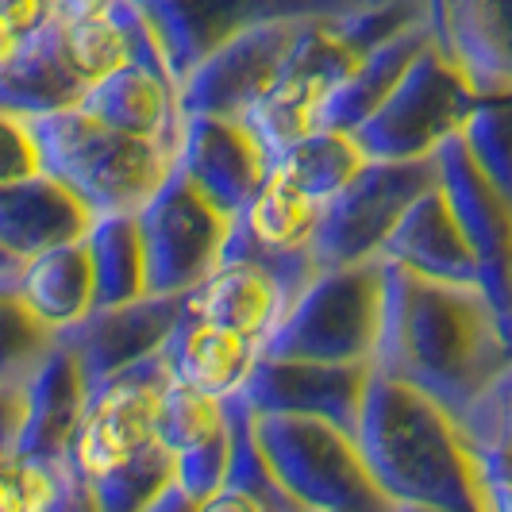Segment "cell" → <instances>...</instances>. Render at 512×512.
<instances>
[{"label": "cell", "mask_w": 512, "mask_h": 512, "mask_svg": "<svg viewBox=\"0 0 512 512\" xmlns=\"http://www.w3.org/2000/svg\"><path fill=\"white\" fill-rule=\"evenodd\" d=\"M509 366L501 312L482 285L428 282L385 266L378 374L420 389L462 420Z\"/></svg>", "instance_id": "obj_1"}, {"label": "cell", "mask_w": 512, "mask_h": 512, "mask_svg": "<svg viewBox=\"0 0 512 512\" xmlns=\"http://www.w3.org/2000/svg\"><path fill=\"white\" fill-rule=\"evenodd\" d=\"M355 439L393 505L489 512L482 459L466 443L459 420L420 389L374 370Z\"/></svg>", "instance_id": "obj_2"}, {"label": "cell", "mask_w": 512, "mask_h": 512, "mask_svg": "<svg viewBox=\"0 0 512 512\" xmlns=\"http://www.w3.org/2000/svg\"><path fill=\"white\" fill-rule=\"evenodd\" d=\"M31 131H35L43 174L74 189L97 220L139 216L178 170L174 143L104 128L81 108L35 116Z\"/></svg>", "instance_id": "obj_3"}, {"label": "cell", "mask_w": 512, "mask_h": 512, "mask_svg": "<svg viewBox=\"0 0 512 512\" xmlns=\"http://www.w3.org/2000/svg\"><path fill=\"white\" fill-rule=\"evenodd\" d=\"M382 305V262L324 270L289 305L285 320L278 324V332L266 339L262 359L374 366L378 335H382Z\"/></svg>", "instance_id": "obj_4"}, {"label": "cell", "mask_w": 512, "mask_h": 512, "mask_svg": "<svg viewBox=\"0 0 512 512\" xmlns=\"http://www.w3.org/2000/svg\"><path fill=\"white\" fill-rule=\"evenodd\" d=\"M255 443L270 470L308 512H393L359 439L308 416H255Z\"/></svg>", "instance_id": "obj_5"}, {"label": "cell", "mask_w": 512, "mask_h": 512, "mask_svg": "<svg viewBox=\"0 0 512 512\" xmlns=\"http://www.w3.org/2000/svg\"><path fill=\"white\" fill-rule=\"evenodd\" d=\"M478 93L443 51L424 47L416 54L385 104L351 135L370 162H416L436 158L455 135H462Z\"/></svg>", "instance_id": "obj_6"}, {"label": "cell", "mask_w": 512, "mask_h": 512, "mask_svg": "<svg viewBox=\"0 0 512 512\" xmlns=\"http://www.w3.org/2000/svg\"><path fill=\"white\" fill-rule=\"evenodd\" d=\"M166 382L162 355H154L89 389L66 459L81 486H101L158 447V401Z\"/></svg>", "instance_id": "obj_7"}, {"label": "cell", "mask_w": 512, "mask_h": 512, "mask_svg": "<svg viewBox=\"0 0 512 512\" xmlns=\"http://www.w3.org/2000/svg\"><path fill=\"white\" fill-rule=\"evenodd\" d=\"M432 185H439V158L370 162L335 201L324 205L320 228L312 239V258L320 274L378 262L385 239L401 224V216Z\"/></svg>", "instance_id": "obj_8"}, {"label": "cell", "mask_w": 512, "mask_h": 512, "mask_svg": "<svg viewBox=\"0 0 512 512\" xmlns=\"http://www.w3.org/2000/svg\"><path fill=\"white\" fill-rule=\"evenodd\" d=\"M135 224L143 235L151 297H189L224 262L235 228L228 212L212 205L181 170L154 193Z\"/></svg>", "instance_id": "obj_9"}, {"label": "cell", "mask_w": 512, "mask_h": 512, "mask_svg": "<svg viewBox=\"0 0 512 512\" xmlns=\"http://www.w3.org/2000/svg\"><path fill=\"white\" fill-rule=\"evenodd\" d=\"M147 20L166 70L181 77L197 70L231 35L270 20H328L359 8L362 0H131Z\"/></svg>", "instance_id": "obj_10"}, {"label": "cell", "mask_w": 512, "mask_h": 512, "mask_svg": "<svg viewBox=\"0 0 512 512\" xmlns=\"http://www.w3.org/2000/svg\"><path fill=\"white\" fill-rule=\"evenodd\" d=\"M359 58L362 54L335 31V16L308 20L270 93L243 116V124L255 131L274 162L285 147H293L301 135L316 128L320 108L351 77Z\"/></svg>", "instance_id": "obj_11"}, {"label": "cell", "mask_w": 512, "mask_h": 512, "mask_svg": "<svg viewBox=\"0 0 512 512\" xmlns=\"http://www.w3.org/2000/svg\"><path fill=\"white\" fill-rule=\"evenodd\" d=\"M308 20H270L231 35L197 70L181 77V116L243 120L285 70Z\"/></svg>", "instance_id": "obj_12"}, {"label": "cell", "mask_w": 512, "mask_h": 512, "mask_svg": "<svg viewBox=\"0 0 512 512\" xmlns=\"http://www.w3.org/2000/svg\"><path fill=\"white\" fill-rule=\"evenodd\" d=\"M374 366H339V362L305 359H258L243 405L255 416H308L343 432H359Z\"/></svg>", "instance_id": "obj_13"}, {"label": "cell", "mask_w": 512, "mask_h": 512, "mask_svg": "<svg viewBox=\"0 0 512 512\" xmlns=\"http://www.w3.org/2000/svg\"><path fill=\"white\" fill-rule=\"evenodd\" d=\"M181 316H185V297H143L131 305L93 308L81 324L58 332V343L74 355L93 389L139 362L162 355Z\"/></svg>", "instance_id": "obj_14"}, {"label": "cell", "mask_w": 512, "mask_h": 512, "mask_svg": "<svg viewBox=\"0 0 512 512\" xmlns=\"http://www.w3.org/2000/svg\"><path fill=\"white\" fill-rule=\"evenodd\" d=\"M439 158V185L470 239V251L482 270V289L497 312L512 308V205L497 185L478 170L462 135H455Z\"/></svg>", "instance_id": "obj_15"}, {"label": "cell", "mask_w": 512, "mask_h": 512, "mask_svg": "<svg viewBox=\"0 0 512 512\" xmlns=\"http://www.w3.org/2000/svg\"><path fill=\"white\" fill-rule=\"evenodd\" d=\"M178 170L231 220L251 205L274 158L243 120L224 116H185L178 143Z\"/></svg>", "instance_id": "obj_16"}, {"label": "cell", "mask_w": 512, "mask_h": 512, "mask_svg": "<svg viewBox=\"0 0 512 512\" xmlns=\"http://www.w3.org/2000/svg\"><path fill=\"white\" fill-rule=\"evenodd\" d=\"M424 24L478 97H512V0H424Z\"/></svg>", "instance_id": "obj_17"}, {"label": "cell", "mask_w": 512, "mask_h": 512, "mask_svg": "<svg viewBox=\"0 0 512 512\" xmlns=\"http://www.w3.org/2000/svg\"><path fill=\"white\" fill-rule=\"evenodd\" d=\"M158 443L174 459V486L181 493H212L231 466V401H212L178 382H166L158 401Z\"/></svg>", "instance_id": "obj_18"}, {"label": "cell", "mask_w": 512, "mask_h": 512, "mask_svg": "<svg viewBox=\"0 0 512 512\" xmlns=\"http://www.w3.org/2000/svg\"><path fill=\"white\" fill-rule=\"evenodd\" d=\"M293 305V293L282 278L247 258H224L205 282L185 297V316L224 328L243 339H255L266 347V339L278 332L285 312Z\"/></svg>", "instance_id": "obj_19"}, {"label": "cell", "mask_w": 512, "mask_h": 512, "mask_svg": "<svg viewBox=\"0 0 512 512\" xmlns=\"http://www.w3.org/2000/svg\"><path fill=\"white\" fill-rule=\"evenodd\" d=\"M378 262L401 266V270L420 274L428 282L482 285L478 258L470 251V239H466L443 185H432L424 197L412 201V208L401 216V224L385 239Z\"/></svg>", "instance_id": "obj_20"}, {"label": "cell", "mask_w": 512, "mask_h": 512, "mask_svg": "<svg viewBox=\"0 0 512 512\" xmlns=\"http://www.w3.org/2000/svg\"><path fill=\"white\" fill-rule=\"evenodd\" d=\"M93 220L97 216L85 208V201L51 174L0 185V247L16 262L81 243Z\"/></svg>", "instance_id": "obj_21"}, {"label": "cell", "mask_w": 512, "mask_h": 512, "mask_svg": "<svg viewBox=\"0 0 512 512\" xmlns=\"http://www.w3.org/2000/svg\"><path fill=\"white\" fill-rule=\"evenodd\" d=\"M85 116L97 124L139 139H162V143H181V101L178 81L158 62H128L124 70L97 81L81 104Z\"/></svg>", "instance_id": "obj_22"}, {"label": "cell", "mask_w": 512, "mask_h": 512, "mask_svg": "<svg viewBox=\"0 0 512 512\" xmlns=\"http://www.w3.org/2000/svg\"><path fill=\"white\" fill-rule=\"evenodd\" d=\"M231 428H235V443H231L228 478L205 497H189L178 486L162 489L147 512H308L278 482L270 462L262 459V451L255 443L251 409L239 397L231 401Z\"/></svg>", "instance_id": "obj_23"}, {"label": "cell", "mask_w": 512, "mask_h": 512, "mask_svg": "<svg viewBox=\"0 0 512 512\" xmlns=\"http://www.w3.org/2000/svg\"><path fill=\"white\" fill-rule=\"evenodd\" d=\"M258 359H262V347L255 339L201 324L193 316H181L174 335L162 347L166 378L201 393V397H212V401L243 397Z\"/></svg>", "instance_id": "obj_24"}, {"label": "cell", "mask_w": 512, "mask_h": 512, "mask_svg": "<svg viewBox=\"0 0 512 512\" xmlns=\"http://www.w3.org/2000/svg\"><path fill=\"white\" fill-rule=\"evenodd\" d=\"M24 397L27 409L16 451L43 462H66L70 459V443L77 436V424H81V412H85V401H89V382H85L77 359L62 343L31 374V382L24 385Z\"/></svg>", "instance_id": "obj_25"}, {"label": "cell", "mask_w": 512, "mask_h": 512, "mask_svg": "<svg viewBox=\"0 0 512 512\" xmlns=\"http://www.w3.org/2000/svg\"><path fill=\"white\" fill-rule=\"evenodd\" d=\"M89 85L77 77L70 54L62 47V27L47 24L31 35L24 54L0 74V112H16L24 120L77 108Z\"/></svg>", "instance_id": "obj_26"}, {"label": "cell", "mask_w": 512, "mask_h": 512, "mask_svg": "<svg viewBox=\"0 0 512 512\" xmlns=\"http://www.w3.org/2000/svg\"><path fill=\"white\" fill-rule=\"evenodd\" d=\"M16 293L24 297L31 316L47 324L54 335L81 324L97 308V285H93V262H89L85 239L20 262Z\"/></svg>", "instance_id": "obj_27"}, {"label": "cell", "mask_w": 512, "mask_h": 512, "mask_svg": "<svg viewBox=\"0 0 512 512\" xmlns=\"http://www.w3.org/2000/svg\"><path fill=\"white\" fill-rule=\"evenodd\" d=\"M424 47H432V31H428V24H412L401 35L378 43L374 51H366L359 58V66L351 70V77L320 108L316 128H335V131L362 128L385 104V97L397 89V81L405 77V70L416 62V54L424 51Z\"/></svg>", "instance_id": "obj_28"}, {"label": "cell", "mask_w": 512, "mask_h": 512, "mask_svg": "<svg viewBox=\"0 0 512 512\" xmlns=\"http://www.w3.org/2000/svg\"><path fill=\"white\" fill-rule=\"evenodd\" d=\"M366 166L370 158L359 147V139L351 131L335 128H312L274 162V170H282L297 189H305L316 205L335 201Z\"/></svg>", "instance_id": "obj_29"}, {"label": "cell", "mask_w": 512, "mask_h": 512, "mask_svg": "<svg viewBox=\"0 0 512 512\" xmlns=\"http://www.w3.org/2000/svg\"><path fill=\"white\" fill-rule=\"evenodd\" d=\"M89 262H93V285H97V308L131 305L151 297L147 293V255L135 216H101L85 235Z\"/></svg>", "instance_id": "obj_30"}, {"label": "cell", "mask_w": 512, "mask_h": 512, "mask_svg": "<svg viewBox=\"0 0 512 512\" xmlns=\"http://www.w3.org/2000/svg\"><path fill=\"white\" fill-rule=\"evenodd\" d=\"M81 482L70 462H43L24 451H0V512H62Z\"/></svg>", "instance_id": "obj_31"}, {"label": "cell", "mask_w": 512, "mask_h": 512, "mask_svg": "<svg viewBox=\"0 0 512 512\" xmlns=\"http://www.w3.org/2000/svg\"><path fill=\"white\" fill-rule=\"evenodd\" d=\"M54 347H58V335L31 316L24 297L16 293V278H4L0 282V385L24 389Z\"/></svg>", "instance_id": "obj_32"}, {"label": "cell", "mask_w": 512, "mask_h": 512, "mask_svg": "<svg viewBox=\"0 0 512 512\" xmlns=\"http://www.w3.org/2000/svg\"><path fill=\"white\" fill-rule=\"evenodd\" d=\"M462 143L478 170L512 205V97H478L462 128Z\"/></svg>", "instance_id": "obj_33"}, {"label": "cell", "mask_w": 512, "mask_h": 512, "mask_svg": "<svg viewBox=\"0 0 512 512\" xmlns=\"http://www.w3.org/2000/svg\"><path fill=\"white\" fill-rule=\"evenodd\" d=\"M459 428L482 462L512 459V366L474 401Z\"/></svg>", "instance_id": "obj_34"}, {"label": "cell", "mask_w": 512, "mask_h": 512, "mask_svg": "<svg viewBox=\"0 0 512 512\" xmlns=\"http://www.w3.org/2000/svg\"><path fill=\"white\" fill-rule=\"evenodd\" d=\"M31 174H43L31 120L16 112H0V185L24 181Z\"/></svg>", "instance_id": "obj_35"}, {"label": "cell", "mask_w": 512, "mask_h": 512, "mask_svg": "<svg viewBox=\"0 0 512 512\" xmlns=\"http://www.w3.org/2000/svg\"><path fill=\"white\" fill-rule=\"evenodd\" d=\"M0 20L16 27L20 35H35L51 24V4L47 0H0Z\"/></svg>", "instance_id": "obj_36"}, {"label": "cell", "mask_w": 512, "mask_h": 512, "mask_svg": "<svg viewBox=\"0 0 512 512\" xmlns=\"http://www.w3.org/2000/svg\"><path fill=\"white\" fill-rule=\"evenodd\" d=\"M24 409H27L24 389L0 385V451H16L20 428H24Z\"/></svg>", "instance_id": "obj_37"}, {"label": "cell", "mask_w": 512, "mask_h": 512, "mask_svg": "<svg viewBox=\"0 0 512 512\" xmlns=\"http://www.w3.org/2000/svg\"><path fill=\"white\" fill-rule=\"evenodd\" d=\"M47 4H51V20H58V24H81V20L112 16L124 0H47Z\"/></svg>", "instance_id": "obj_38"}, {"label": "cell", "mask_w": 512, "mask_h": 512, "mask_svg": "<svg viewBox=\"0 0 512 512\" xmlns=\"http://www.w3.org/2000/svg\"><path fill=\"white\" fill-rule=\"evenodd\" d=\"M16 270H20V262H16V258L0 247V282H4V278H16Z\"/></svg>", "instance_id": "obj_39"}, {"label": "cell", "mask_w": 512, "mask_h": 512, "mask_svg": "<svg viewBox=\"0 0 512 512\" xmlns=\"http://www.w3.org/2000/svg\"><path fill=\"white\" fill-rule=\"evenodd\" d=\"M393 512H447V509H428V505H393Z\"/></svg>", "instance_id": "obj_40"}, {"label": "cell", "mask_w": 512, "mask_h": 512, "mask_svg": "<svg viewBox=\"0 0 512 512\" xmlns=\"http://www.w3.org/2000/svg\"><path fill=\"white\" fill-rule=\"evenodd\" d=\"M362 4H389V0H362Z\"/></svg>", "instance_id": "obj_41"}]
</instances>
